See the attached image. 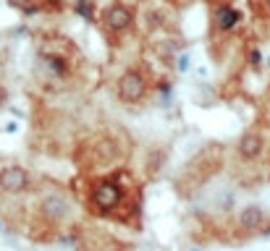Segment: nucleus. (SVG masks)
I'll list each match as a JSON object with an SVG mask.
<instances>
[{
  "mask_svg": "<svg viewBox=\"0 0 270 251\" xmlns=\"http://www.w3.org/2000/svg\"><path fill=\"white\" fill-rule=\"evenodd\" d=\"M40 215L48 220L50 225H63L66 220L73 215V201L61 186H50L45 188L40 196Z\"/></svg>",
  "mask_w": 270,
  "mask_h": 251,
  "instance_id": "2",
  "label": "nucleus"
},
{
  "mask_svg": "<svg viewBox=\"0 0 270 251\" xmlns=\"http://www.w3.org/2000/svg\"><path fill=\"white\" fill-rule=\"evenodd\" d=\"M8 6H13V8H19V11H32V6H34V0H8Z\"/></svg>",
  "mask_w": 270,
  "mask_h": 251,
  "instance_id": "10",
  "label": "nucleus"
},
{
  "mask_svg": "<svg viewBox=\"0 0 270 251\" xmlns=\"http://www.w3.org/2000/svg\"><path fill=\"white\" fill-rule=\"evenodd\" d=\"M0 230H3V223H0Z\"/></svg>",
  "mask_w": 270,
  "mask_h": 251,
  "instance_id": "13",
  "label": "nucleus"
},
{
  "mask_svg": "<svg viewBox=\"0 0 270 251\" xmlns=\"http://www.w3.org/2000/svg\"><path fill=\"white\" fill-rule=\"evenodd\" d=\"M262 149H265V139L257 131H247L242 139H239V157L247 160V162L257 160V157L262 154Z\"/></svg>",
  "mask_w": 270,
  "mask_h": 251,
  "instance_id": "6",
  "label": "nucleus"
},
{
  "mask_svg": "<svg viewBox=\"0 0 270 251\" xmlns=\"http://www.w3.org/2000/svg\"><path fill=\"white\" fill-rule=\"evenodd\" d=\"M176 66H178V71H186V68H189V58H186V55H184V58H178Z\"/></svg>",
  "mask_w": 270,
  "mask_h": 251,
  "instance_id": "11",
  "label": "nucleus"
},
{
  "mask_svg": "<svg viewBox=\"0 0 270 251\" xmlns=\"http://www.w3.org/2000/svg\"><path fill=\"white\" fill-rule=\"evenodd\" d=\"M265 11L270 13V0H265Z\"/></svg>",
  "mask_w": 270,
  "mask_h": 251,
  "instance_id": "12",
  "label": "nucleus"
},
{
  "mask_svg": "<svg viewBox=\"0 0 270 251\" xmlns=\"http://www.w3.org/2000/svg\"><path fill=\"white\" fill-rule=\"evenodd\" d=\"M32 186V176L21 165H6L0 168V191L3 194H24Z\"/></svg>",
  "mask_w": 270,
  "mask_h": 251,
  "instance_id": "4",
  "label": "nucleus"
},
{
  "mask_svg": "<svg viewBox=\"0 0 270 251\" xmlns=\"http://www.w3.org/2000/svg\"><path fill=\"white\" fill-rule=\"evenodd\" d=\"M115 92H118V100L126 102V105H134L144 97L147 92V84H144V76L137 71V68H129L118 76V84H115Z\"/></svg>",
  "mask_w": 270,
  "mask_h": 251,
  "instance_id": "3",
  "label": "nucleus"
},
{
  "mask_svg": "<svg viewBox=\"0 0 270 251\" xmlns=\"http://www.w3.org/2000/svg\"><path fill=\"white\" fill-rule=\"evenodd\" d=\"M194 251H197V248H194Z\"/></svg>",
  "mask_w": 270,
  "mask_h": 251,
  "instance_id": "14",
  "label": "nucleus"
},
{
  "mask_svg": "<svg viewBox=\"0 0 270 251\" xmlns=\"http://www.w3.org/2000/svg\"><path fill=\"white\" fill-rule=\"evenodd\" d=\"M126 186L118 181L115 176H108V178H97L92 186H89V212L95 215H102V217H118L126 207Z\"/></svg>",
  "mask_w": 270,
  "mask_h": 251,
  "instance_id": "1",
  "label": "nucleus"
},
{
  "mask_svg": "<svg viewBox=\"0 0 270 251\" xmlns=\"http://www.w3.org/2000/svg\"><path fill=\"white\" fill-rule=\"evenodd\" d=\"M40 60H42V66L48 68L53 76H66V71H68L66 60H63V58H58V55H42Z\"/></svg>",
  "mask_w": 270,
  "mask_h": 251,
  "instance_id": "9",
  "label": "nucleus"
},
{
  "mask_svg": "<svg viewBox=\"0 0 270 251\" xmlns=\"http://www.w3.org/2000/svg\"><path fill=\"white\" fill-rule=\"evenodd\" d=\"M102 24L108 26L113 34H124V31L131 29V24H134V11L126 3H113V6L105 8Z\"/></svg>",
  "mask_w": 270,
  "mask_h": 251,
  "instance_id": "5",
  "label": "nucleus"
},
{
  "mask_svg": "<svg viewBox=\"0 0 270 251\" xmlns=\"http://www.w3.org/2000/svg\"><path fill=\"white\" fill-rule=\"evenodd\" d=\"M236 223L244 230H257V228L265 225V210L260 207V204H249V207H244L242 212H239Z\"/></svg>",
  "mask_w": 270,
  "mask_h": 251,
  "instance_id": "7",
  "label": "nucleus"
},
{
  "mask_svg": "<svg viewBox=\"0 0 270 251\" xmlns=\"http://www.w3.org/2000/svg\"><path fill=\"white\" fill-rule=\"evenodd\" d=\"M213 21H215V29H220V31H231L239 21H242V13H239L234 6H220L218 11H215V16H213Z\"/></svg>",
  "mask_w": 270,
  "mask_h": 251,
  "instance_id": "8",
  "label": "nucleus"
}]
</instances>
